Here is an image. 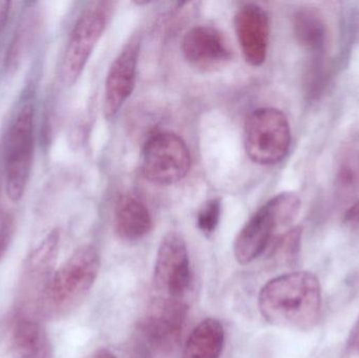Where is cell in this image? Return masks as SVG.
<instances>
[{"mask_svg":"<svg viewBox=\"0 0 359 358\" xmlns=\"http://www.w3.org/2000/svg\"><path fill=\"white\" fill-rule=\"evenodd\" d=\"M293 31L299 43L316 54L326 48L327 27L320 13L314 8H304L293 16Z\"/></svg>","mask_w":359,"mask_h":358,"instance_id":"2e32d148","label":"cell"},{"mask_svg":"<svg viewBox=\"0 0 359 358\" xmlns=\"http://www.w3.org/2000/svg\"><path fill=\"white\" fill-rule=\"evenodd\" d=\"M11 2L0 1V33L6 27L8 22V15H10Z\"/></svg>","mask_w":359,"mask_h":358,"instance_id":"44dd1931","label":"cell"},{"mask_svg":"<svg viewBox=\"0 0 359 358\" xmlns=\"http://www.w3.org/2000/svg\"><path fill=\"white\" fill-rule=\"evenodd\" d=\"M291 144L290 124L282 111L263 107L252 111L245 123L247 155L259 165H274L286 157Z\"/></svg>","mask_w":359,"mask_h":358,"instance_id":"5b68a950","label":"cell"},{"mask_svg":"<svg viewBox=\"0 0 359 358\" xmlns=\"http://www.w3.org/2000/svg\"><path fill=\"white\" fill-rule=\"evenodd\" d=\"M8 345L15 358H54V349L39 319L16 315L11 323Z\"/></svg>","mask_w":359,"mask_h":358,"instance_id":"4fadbf2b","label":"cell"},{"mask_svg":"<svg viewBox=\"0 0 359 358\" xmlns=\"http://www.w3.org/2000/svg\"><path fill=\"white\" fill-rule=\"evenodd\" d=\"M257 306L270 325L310 331L318 325L322 313L320 280L307 271L278 275L263 286Z\"/></svg>","mask_w":359,"mask_h":358,"instance_id":"6da1fadb","label":"cell"},{"mask_svg":"<svg viewBox=\"0 0 359 358\" xmlns=\"http://www.w3.org/2000/svg\"><path fill=\"white\" fill-rule=\"evenodd\" d=\"M234 27L245 60L252 67L263 64L269 46L270 22L267 12L259 4H244L236 12Z\"/></svg>","mask_w":359,"mask_h":358,"instance_id":"8fae6325","label":"cell"},{"mask_svg":"<svg viewBox=\"0 0 359 358\" xmlns=\"http://www.w3.org/2000/svg\"><path fill=\"white\" fill-rule=\"evenodd\" d=\"M100 267V254L94 246L77 248L55 271L44 298L42 317L61 319L75 312L94 287Z\"/></svg>","mask_w":359,"mask_h":358,"instance_id":"7a4b0ae2","label":"cell"},{"mask_svg":"<svg viewBox=\"0 0 359 358\" xmlns=\"http://www.w3.org/2000/svg\"><path fill=\"white\" fill-rule=\"evenodd\" d=\"M116 233L120 239L136 242L147 237L153 229V218L147 204L134 193H126L115 207Z\"/></svg>","mask_w":359,"mask_h":358,"instance_id":"5bb4252c","label":"cell"},{"mask_svg":"<svg viewBox=\"0 0 359 358\" xmlns=\"http://www.w3.org/2000/svg\"><path fill=\"white\" fill-rule=\"evenodd\" d=\"M222 214V201L219 198H213L203 204L196 214V226L198 230L210 237L219 226Z\"/></svg>","mask_w":359,"mask_h":358,"instance_id":"d6986e66","label":"cell"},{"mask_svg":"<svg viewBox=\"0 0 359 358\" xmlns=\"http://www.w3.org/2000/svg\"><path fill=\"white\" fill-rule=\"evenodd\" d=\"M34 155V106L22 105L8 132L6 158V193L18 202L31 176Z\"/></svg>","mask_w":359,"mask_h":358,"instance_id":"ba28073f","label":"cell"},{"mask_svg":"<svg viewBox=\"0 0 359 358\" xmlns=\"http://www.w3.org/2000/svg\"><path fill=\"white\" fill-rule=\"evenodd\" d=\"M114 10L111 1L90 4L80 15L72 31L61 65V77L67 85L77 81L102 37Z\"/></svg>","mask_w":359,"mask_h":358,"instance_id":"52a82bcc","label":"cell"},{"mask_svg":"<svg viewBox=\"0 0 359 358\" xmlns=\"http://www.w3.org/2000/svg\"><path fill=\"white\" fill-rule=\"evenodd\" d=\"M59 246L60 233L53 229L25 259L19 280L16 315L42 317L46 291L56 271Z\"/></svg>","mask_w":359,"mask_h":358,"instance_id":"277c9868","label":"cell"},{"mask_svg":"<svg viewBox=\"0 0 359 358\" xmlns=\"http://www.w3.org/2000/svg\"><path fill=\"white\" fill-rule=\"evenodd\" d=\"M225 346V330L212 317L203 319L188 336L181 358H219Z\"/></svg>","mask_w":359,"mask_h":358,"instance_id":"9a60e30c","label":"cell"},{"mask_svg":"<svg viewBox=\"0 0 359 358\" xmlns=\"http://www.w3.org/2000/svg\"><path fill=\"white\" fill-rule=\"evenodd\" d=\"M140 38L134 36L111 63L105 81L103 111L107 119L118 115L136 85Z\"/></svg>","mask_w":359,"mask_h":358,"instance_id":"30bf717a","label":"cell"},{"mask_svg":"<svg viewBox=\"0 0 359 358\" xmlns=\"http://www.w3.org/2000/svg\"><path fill=\"white\" fill-rule=\"evenodd\" d=\"M344 224L351 230L359 231V200L346 212Z\"/></svg>","mask_w":359,"mask_h":358,"instance_id":"ffe728a7","label":"cell"},{"mask_svg":"<svg viewBox=\"0 0 359 358\" xmlns=\"http://www.w3.org/2000/svg\"><path fill=\"white\" fill-rule=\"evenodd\" d=\"M302 229L293 227L274 242L269 259L276 267H292L299 260L302 246Z\"/></svg>","mask_w":359,"mask_h":358,"instance_id":"ac0fdd59","label":"cell"},{"mask_svg":"<svg viewBox=\"0 0 359 358\" xmlns=\"http://www.w3.org/2000/svg\"><path fill=\"white\" fill-rule=\"evenodd\" d=\"M301 206L294 193H278L268 200L238 233L233 245L236 262L247 265L263 254L276 235L294 222Z\"/></svg>","mask_w":359,"mask_h":358,"instance_id":"3957f363","label":"cell"},{"mask_svg":"<svg viewBox=\"0 0 359 358\" xmlns=\"http://www.w3.org/2000/svg\"><path fill=\"white\" fill-rule=\"evenodd\" d=\"M335 184L343 195H351L359 189V139H352L341 151Z\"/></svg>","mask_w":359,"mask_h":358,"instance_id":"e0dca14e","label":"cell"},{"mask_svg":"<svg viewBox=\"0 0 359 358\" xmlns=\"http://www.w3.org/2000/svg\"><path fill=\"white\" fill-rule=\"evenodd\" d=\"M84 358H118L111 351L107 349H98V350L93 351L90 354L86 355Z\"/></svg>","mask_w":359,"mask_h":358,"instance_id":"603a6c76","label":"cell"},{"mask_svg":"<svg viewBox=\"0 0 359 358\" xmlns=\"http://www.w3.org/2000/svg\"><path fill=\"white\" fill-rule=\"evenodd\" d=\"M192 270L185 240L178 233L162 239L154 267L156 302L183 303L191 288Z\"/></svg>","mask_w":359,"mask_h":358,"instance_id":"8992f818","label":"cell"},{"mask_svg":"<svg viewBox=\"0 0 359 358\" xmlns=\"http://www.w3.org/2000/svg\"><path fill=\"white\" fill-rule=\"evenodd\" d=\"M348 345H349L348 346L349 347V350H359V319L358 323H356L355 327L352 330L351 338H350Z\"/></svg>","mask_w":359,"mask_h":358,"instance_id":"7402d4cb","label":"cell"},{"mask_svg":"<svg viewBox=\"0 0 359 358\" xmlns=\"http://www.w3.org/2000/svg\"><path fill=\"white\" fill-rule=\"evenodd\" d=\"M191 158L185 141L174 132H158L142 151V172L149 182L172 185L185 178Z\"/></svg>","mask_w":359,"mask_h":358,"instance_id":"9c48e42d","label":"cell"},{"mask_svg":"<svg viewBox=\"0 0 359 358\" xmlns=\"http://www.w3.org/2000/svg\"><path fill=\"white\" fill-rule=\"evenodd\" d=\"M184 57L192 64L212 67L230 58L229 46L223 34L210 25H198L187 32L182 43Z\"/></svg>","mask_w":359,"mask_h":358,"instance_id":"7c38bea8","label":"cell"}]
</instances>
